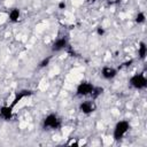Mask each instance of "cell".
I'll use <instances>...</instances> for the list:
<instances>
[{"label": "cell", "mask_w": 147, "mask_h": 147, "mask_svg": "<svg viewBox=\"0 0 147 147\" xmlns=\"http://www.w3.org/2000/svg\"><path fill=\"white\" fill-rule=\"evenodd\" d=\"M129 129H130L129 122H126V121H121V122H118V123L116 124V126H115V130H114V139H115V140L121 139V138L127 132Z\"/></svg>", "instance_id": "1"}, {"label": "cell", "mask_w": 147, "mask_h": 147, "mask_svg": "<svg viewBox=\"0 0 147 147\" xmlns=\"http://www.w3.org/2000/svg\"><path fill=\"white\" fill-rule=\"evenodd\" d=\"M130 84H131L133 87L140 90V88L146 87V85H147V79H146L145 76L141 75V74H140V75H134L133 77H131Z\"/></svg>", "instance_id": "2"}, {"label": "cell", "mask_w": 147, "mask_h": 147, "mask_svg": "<svg viewBox=\"0 0 147 147\" xmlns=\"http://www.w3.org/2000/svg\"><path fill=\"white\" fill-rule=\"evenodd\" d=\"M44 126L45 127H52V129H57L60 126V119L56 117V115L51 114L44 119Z\"/></svg>", "instance_id": "3"}, {"label": "cell", "mask_w": 147, "mask_h": 147, "mask_svg": "<svg viewBox=\"0 0 147 147\" xmlns=\"http://www.w3.org/2000/svg\"><path fill=\"white\" fill-rule=\"evenodd\" d=\"M94 86L91 84V83H87V82H84V83H80L77 87V94L78 95H87V94H91L92 91H93Z\"/></svg>", "instance_id": "4"}, {"label": "cell", "mask_w": 147, "mask_h": 147, "mask_svg": "<svg viewBox=\"0 0 147 147\" xmlns=\"http://www.w3.org/2000/svg\"><path fill=\"white\" fill-rule=\"evenodd\" d=\"M0 116L5 119H10L13 116V107L11 106H5L0 109Z\"/></svg>", "instance_id": "5"}, {"label": "cell", "mask_w": 147, "mask_h": 147, "mask_svg": "<svg viewBox=\"0 0 147 147\" xmlns=\"http://www.w3.org/2000/svg\"><path fill=\"white\" fill-rule=\"evenodd\" d=\"M117 71L114 69V68H110V67H105L102 69V76L107 79H110V78H114L116 76Z\"/></svg>", "instance_id": "6"}, {"label": "cell", "mask_w": 147, "mask_h": 147, "mask_svg": "<svg viewBox=\"0 0 147 147\" xmlns=\"http://www.w3.org/2000/svg\"><path fill=\"white\" fill-rule=\"evenodd\" d=\"M65 46H67V40H65L64 38H60V39H57V40L54 42L52 49H53V51H60V49L64 48Z\"/></svg>", "instance_id": "7"}, {"label": "cell", "mask_w": 147, "mask_h": 147, "mask_svg": "<svg viewBox=\"0 0 147 147\" xmlns=\"http://www.w3.org/2000/svg\"><path fill=\"white\" fill-rule=\"evenodd\" d=\"M79 109H80L84 114H90V113L93 111V106H92V103H91L90 101H85V102L80 103Z\"/></svg>", "instance_id": "8"}, {"label": "cell", "mask_w": 147, "mask_h": 147, "mask_svg": "<svg viewBox=\"0 0 147 147\" xmlns=\"http://www.w3.org/2000/svg\"><path fill=\"white\" fill-rule=\"evenodd\" d=\"M31 94V91H22V92H20L16 96H15V99H14V101H13V103H11V107H14L18 101H21L24 96H28V95H30Z\"/></svg>", "instance_id": "9"}, {"label": "cell", "mask_w": 147, "mask_h": 147, "mask_svg": "<svg viewBox=\"0 0 147 147\" xmlns=\"http://www.w3.org/2000/svg\"><path fill=\"white\" fill-rule=\"evenodd\" d=\"M18 17H20V10H18V9H13V10L9 13V18H10V21L16 22V21L18 20Z\"/></svg>", "instance_id": "10"}, {"label": "cell", "mask_w": 147, "mask_h": 147, "mask_svg": "<svg viewBox=\"0 0 147 147\" xmlns=\"http://www.w3.org/2000/svg\"><path fill=\"white\" fill-rule=\"evenodd\" d=\"M146 53H147V46L145 45V42H141L140 46H139V56H140V59H145Z\"/></svg>", "instance_id": "11"}, {"label": "cell", "mask_w": 147, "mask_h": 147, "mask_svg": "<svg viewBox=\"0 0 147 147\" xmlns=\"http://www.w3.org/2000/svg\"><path fill=\"white\" fill-rule=\"evenodd\" d=\"M102 91H103V88H102V87H94V88H93V91H92V93H91V94H92V98H93V99L98 98V96L102 93Z\"/></svg>", "instance_id": "12"}, {"label": "cell", "mask_w": 147, "mask_h": 147, "mask_svg": "<svg viewBox=\"0 0 147 147\" xmlns=\"http://www.w3.org/2000/svg\"><path fill=\"white\" fill-rule=\"evenodd\" d=\"M136 21H137L138 23H142V22L145 21V14H144V13H139V14L137 15V17H136Z\"/></svg>", "instance_id": "13"}, {"label": "cell", "mask_w": 147, "mask_h": 147, "mask_svg": "<svg viewBox=\"0 0 147 147\" xmlns=\"http://www.w3.org/2000/svg\"><path fill=\"white\" fill-rule=\"evenodd\" d=\"M48 62H49V57H48V59H45V60L40 63V67H46V65L48 64Z\"/></svg>", "instance_id": "14"}, {"label": "cell", "mask_w": 147, "mask_h": 147, "mask_svg": "<svg viewBox=\"0 0 147 147\" xmlns=\"http://www.w3.org/2000/svg\"><path fill=\"white\" fill-rule=\"evenodd\" d=\"M98 33H99V34H103V33H105V30L101 29V28H99V29H98Z\"/></svg>", "instance_id": "15"}, {"label": "cell", "mask_w": 147, "mask_h": 147, "mask_svg": "<svg viewBox=\"0 0 147 147\" xmlns=\"http://www.w3.org/2000/svg\"><path fill=\"white\" fill-rule=\"evenodd\" d=\"M59 7H60V8H64V7H65V3H64V2H61V3L59 5Z\"/></svg>", "instance_id": "16"}, {"label": "cell", "mask_w": 147, "mask_h": 147, "mask_svg": "<svg viewBox=\"0 0 147 147\" xmlns=\"http://www.w3.org/2000/svg\"><path fill=\"white\" fill-rule=\"evenodd\" d=\"M88 1H95V0H88Z\"/></svg>", "instance_id": "17"}]
</instances>
